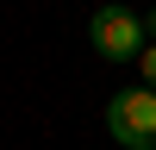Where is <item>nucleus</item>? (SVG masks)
I'll list each match as a JSON object with an SVG mask.
<instances>
[{
    "mask_svg": "<svg viewBox=\"0 0 156 150\" xmlns=\"http://www.w3.org/2000/svg\"><path fill=\"white\" fill-rule=\"evenodd\" d=\"M87 38H94V50L106 62H137L150 44L144 19H137L131 6H119V0H106V6H94V19H87Z\"/></svg>",
    "mask_w": 156,
    "mask_h": 150,
    "instance_id": "1",
    "label": "nucleus"
},
{
    "mask_svg": "<svg viewBox=\"0 0 156 150\" xmlns=\"http://www.w3.org/2000/svg\"><path fill=\"white\" fill-rule=\"evenodd\" d=\"M106 131L125 150H156V88H119L106 100Z\"/></svg>",
    "mask_w": 156,
    "mask_h": 150,
    "instance_id": "2",
    "label": "nucleus"
},
{
    "mask_svg": "<svg viewBox=\"0 0 156 150\" xmlns=\"http://www.w3.org/2000/svg\"><path fill=\"white\" fill-rule=\"evenodd\" d=\"M137 75H144V88H156V44H144V56H137Z\"/></svg>",
    "mask_w": 156,
    "mask_h": 150,
    "instance_id": "3",
    "label": "nucleus"
},
{
    "mask_svg": "<svg viewBox=\"0 0 156 150\" xmlns=\"http://www.w3.org/2000/svg\"><path fill=\"white\" fill-rule=\"evenodd\" d=\"M144 31H150V44H156V12H144Z\"/></svg>",
    "mask_w": 156,
    "mask_h": 150,
    "instance_id": "4",
    "label": "nucleus"
}]
</instances>
